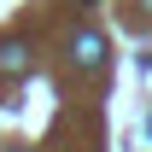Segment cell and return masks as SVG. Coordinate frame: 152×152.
<instances>
[{"instance_id":"6da1fadb","label":"cell","mask_w":152,"mask_h":152,"mask_svg":"<svg viewBox=\"0 0 152 152\" xmlns=\"http://www.w3.org/2000/svg\"><path fill=\"white\" fill-rule=\"evenodd\" d=\"M99 53H105V47H99V35H82V41H76V64H82V70H94Z\"/></svg>"},{"instance_id":"7a4b0ae2","label":"cell","mask_w":152,"mask_h":152,"mask_svg":"<svg viewBox=\"0 0 152 152\" xmlns=\"http://www.w3.org/2000/svg\"><path fill=\"white\" fill-rule=\"evenodd\" d=\"M0 70H23V47L6 41V47H0Z\"/></svg>"}]
</instances>
